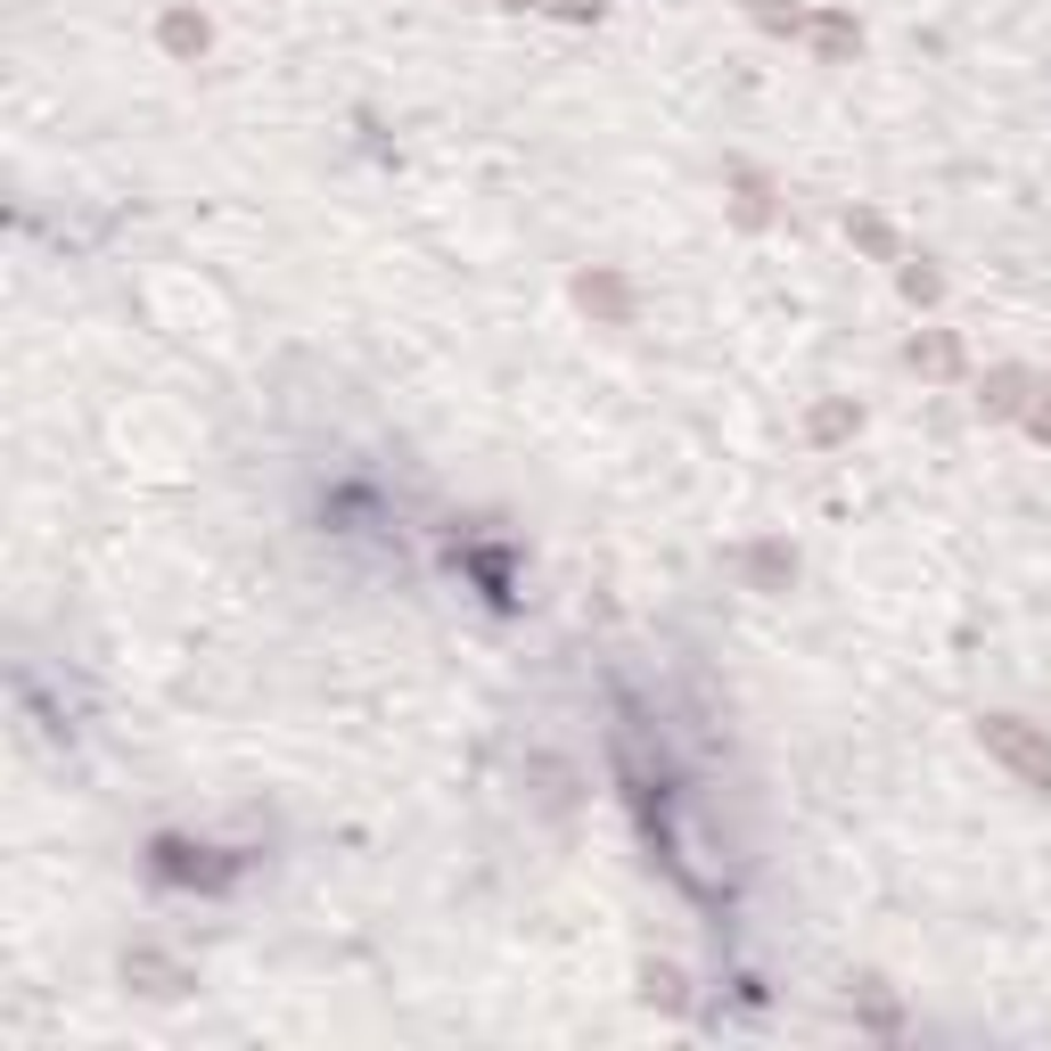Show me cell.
<instances>
[{
    "mask_svg": "<svg viewBox=\"0 0 1051 1051\" xmlns=\"http://www.w3.org/2000/svg\"><path fill=\"white\" fill-rule=\"evenodd\" d=\"M986 739H994V748L1010 756V764H1027V772H1036V781L1051 789V756H1043V739H1027V731H1019V723H1010V715H994V723H986Z\"/></svg>",
    "mask_w": 1051,
    "mask_h": 1051,
    "instance_id": "6da1fadb",
    "label": "cell"
}]
</instances>
